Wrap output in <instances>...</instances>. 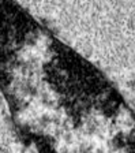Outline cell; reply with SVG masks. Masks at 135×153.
<instances>
[]
</instances>
